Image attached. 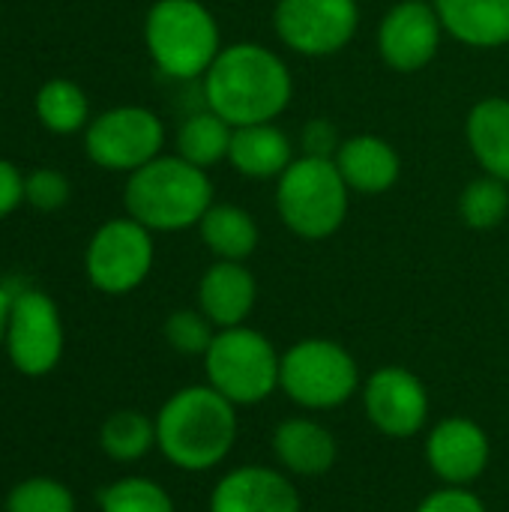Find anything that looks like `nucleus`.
Instances as JSON below:
<instances>
[{"mask_svg":"<svg viewBox=\"0 0 509 512\" xmlns=\"http://www.w3.org/2000/svg\"><path fill=\"white\" fill-rule=\"evenodd\" d=\"M207 108L237 126L270 123L291 102V75L285 63L255 42L222 48L204 75Z\"/></svg>","mask_w":509,"mask_h":512,"instance_id":"nucleus-1","label":"nucleus"},{"mask_svg":"<svg viewBox=\"0 0 509 512\" xmlns=\"http://www.w3.org/2000/svg\"><path fill=\"white\" fill-rule=\"evenodd\" d=\"M237 441V405L219 390L183 387L156 417V447L180 471L216 468Z\"/></svg>","mask_w":509,"mask_h":512,"instance_id":"nucleus-2","label":"nucleus"},{"mask_svg":"<svg viewBox=\"0 0 509 512\" xmlns=\"http://www.w3.org/2000/svg\"><path fill=\"white\" fill-rule=\"evenodd\" d=\"M126 213L150 231H180L210 210L213 186L204 168L183 156H156L126 183Z\"/></svg>","mask_w":509,"mask_h":512,"instance_id":"nucleus-3","label":"nucleus"},{"mask_svg":"<svg viewBox=\"0 0 509 512\" xmlns=\"http://www.w3.org/2000/svg\"><path fill=\"white\" fill-rule=\"evenodd\" d=\"M144 36L156 66L171 78L207 75L222 51L216 18L198 0H156Z\"/></svg>","mask_w":509,"mask_h":512,"instance_id":"nucleus-4","label":"nucleus"},{"mask_svg":"<svg viewBox=\"0 0 509 512\" xmlns=\"http://www.w3.org/2000/svg\"><path fill=\"white\" fill-rule=\"evenodd\" d=\"M282 222L303 240L336 234L348 213V183L333 159L303 156L285 168L276 189Z\"/></svg>","mask_w":509,"mask_h":512,"instance_id":"nucleus-5","label":"nucleus"},{"mask_svg":"<svg viewBox=\"0 0 509 512\" xmlns=\"http://www.w3.org/2000/svg\"><path fill=\"white\" fill-rule=\"evenodd\" d=\"M207 381L231 405H258L279 387L282 357L267 336L249 327H225L204 354Z\"/></svg>","mask_w":509,"mask_h":512,"instance_id":"nucleus-6","label":"nucleus"},{"mask_svg":"<svg viewBox=\"0 0 509 512\" xmlns=\"http://www.w3.org/2000/svg\"><path fill=\"white\" fill-rule=\"evenodd\" d=\"M279 387L303 408L330 411L357 393L360 369L339 342L303 339L282 357Z\"/></svg>","mask_w":509,"mask_h":512,"instance_id":"nucleus-7","label":"nucleus"},{"mask_svg":"<svg viewBox=\"0 0 509 512\" xmlns=\"http://www.w3.org/2000/svg\"><path fill=\"white\" fill-rule=\"evenodd\" d=\"M87 276L105 294L135 291L153 267L150 228L129 219L105 222L87 246Z\"/></svg>","mask_w":509,"mask_h":512,"instance_id":"nucleus-8","label":"nucleus"},{"mask_svg":"<svg viewBox=\"0 0 509 512\" xmlns=\"http://www.w3.org/2000/svg\"><path fill=\"white\" fill-rule=\"evenodd\" d=\"M6 354L12 366L27 378L48 375L63 357V321L54 300L42 291H15Z\"/></svg>","mask_w":509,"mask_h":512,"instance_id":"nucleus-9","label":"nucleus"},{"mask_svg":"<svg viewBox=\"0 0 509 512\" xmlns=\"http://www.w3.org/2000/svg\"><path fill=\"white\" fill-rule=\"evenodd\" d=\"M165 129L147 108H114L96 117L87 129V156L108 171H138L159 156Z\"/></svg>","mask_w":509,"mask_h":512,"instance_id":"nucleus-10","label":"nucleus"},{"mask_svg":"<svg viewBox=\"0 0 509 512\" xmlns=\"http://www.w3.org/2000/svg\"><path fill=\"white\" fill-rule=\"evenodd\" d=\"M279 39L306 57H327L345 48L357 30L360 12L354 0H279Z\"/></svg>","mask_w":509,"mask_h":512,"instance_id":"nucleus-11","label":"nucleus"},{"mask_svg":"<svg viewBox=\"0 0 509 512\" xmlns=\"http://www.w3.org/2000/svg\"><path fill=\"white\" fill-rule=\"evenodd\" d=\"M363 405L372 426L387 438H411L429 420L426 384L402 366H384L372 372L363 390Z\"/></svg>","mask_w":509,"mask_h":512,"instance_id":"nucleus-12","label":"nucleus"},{"mask_svg":"<svg viewBox=\"0 0 509 512\" xmlns=\"http://www.w3.org/2000/svg\"><path fill=\"white\" fill-rule=\"evenodd\" d=\"M441 18L426 0H405L393 6L378 27L381 57L399 72L423 69L441 42Z\"/></svg>","mask_w":509,"mask_h":512,"instance_id":"nucleus-13","label":"nucleus"},{"mask_svg":"<svg viewBox=\"0 0 509 512\" xmlns=\"http://www.w3.org/2000/svg\"><path fill=\"white\" fill-rule=\"evenodd\" d=\"M426 462L447 486H468L489 465V435L468 417H447L426 441Z\"/></svg>","mask_w":509,"mask_h":512,"instance_id":"nucleus-14","label":"nucleus"},{"mask_svg":"<svg viewBox=\"0 0 509 512\" xmlns=\"http://www.w3.org/2000/svg\"><path fill=\"white\" fill-rule=\"evenodd\" d=\"M210 512H300V498L282 471L246 465L216 483Z\"/></svg>","mask_w":509,"mask_h":512,"instance_id":"nucleus-15","label":"nucleus"},{"mask_svg":"<svg viewBox=\"0 0 509 512\" xmlns=\"http://www.w3.org/2000/svg\"><path fill=\"white\" fill-rule=\"evenodd\" d=\"M255 297H258V288H255V279L252 273L240 264V261H219L213 264L201 285H198V303H201V312L219 327H240L252 306H255Z\"/></svg>","mask_w":509,"mask_h":512,"instance_id":"nucleus-16","label":"nucleus"},{"mask_svg":"<svg viewBox=\"0 0 509 512\" xmlns=\"http://www.w3.org/2000/svg\"><path fill=\"white\" fill-rule=\"evenodd\" d=\"M273 453L288 474L324 477L336 465L339 447L330 429H324L315 420L294 417V420L279 423L273 435Z\"/></svg>","mask_w":509,"mask_h":512,"instance_id":"nucleus-17","label":"nucleus"},{"mask_svg":"<svg viewBox=\"0 0 509 512\" xmlns=\"http://www.w3.org/2000/svg\"><path fill=\"white\" fill-rule=\"evenodd\" d=\"M333 162L342 180L348 183V189L363 195L387 192L399 180V168H402L396 150L378 135H354L342 141Z\"/></svg>","mask_w":509,"mask_h":512,"instance_id":"nucleus-18","label":"nucleus"},{"mask_svg":"<svg viewBox=\"0 0 509 512\" xmlns=\"http://www.w3.org/2000/svg\"><path fill=\"white\" fill-rule=\"evenodd\" d=\"M444 30L474 48L509 42V0H435Z\"/></svg>","mask_w":509,"mask_h":512,"instance_id":"nucleus-19","label":"nucleus"},{"mask_svg":"<svg viewBox=\"0 0 509 512\" xmlns=\"http://www.w3.org/2000/svg\"><path fill=\"white\" fill-rule=\"evenodd\" d=\"M231 165L246 174V177H282L285 168L294 162L291 159V141L282 129L273 123H252V126H237L231 135V150H228Z\"/></svg>","mask_w":509,"mask_h":512,"instance_id":"nucleus-20","label":"nucleus"},{"mask_svg":"<svg viewBox=\"0 0 509 512\" xmlns=\"http://www.w3.org/2000/svg\"><path fill=\"white\" fill-rule=\"evenodd\" d=\"M468 144L492 177L509 183V99L492 96L474 105L468 114Z\"/></svg>","mask_w":509,"mask_h":512,"instance_id":"nucleus-21","label":"nucleus"},{"mask_svg":"<svg viewBox=\"0 0 509 512\" xmlns=\"http://www.w3.org/2000/svg\"><path fill=\"white\" fill-rule=\"evenodd\" d=\"M201 240L219 261H243L258 246L255 219L234 204H210L201 216Z\"/></svg>","mask_w":509,"mask_h":512,"instance_id":"nucleus-22","label":"nucleus"},{"mask_svg":"<svg viewBox=\"0 0 509 512\" xmlns=\"http://www.w3.org/2000/svg\"><path fill=\"white\" fill-rule=\"evenodd\" d=\"M231 135H234V126L228 120H222L216 111H201V114H192L180 132H177V150L186 162L198 165V168H210L216 165L219 159L228 156L231 150Z\"/></svg>","mask_w":509,"mask_h":512,"instance_id":"nucleus-23","label":"nucleus"},{"mask_svg":"<svg viewBox=\"0 0 509 512\" xmlns=\"http://www.w3.org/2000/svg\"><path fill=\"white\" fill-rule=\"evenodd\" d=\"M99 447L114 462H138L156 447V420L141 411H117L102 423Z\"/></svg>","mask_w":509,"mask_h":512,"instance_id":"nucleus-24","label":"nucleus"},{"mask_svg":"<svg viewBox=\"0 0 509 512\" xmlns=\"http://www.w3.org/2000/svg\"><path fill=\"white\" fill-rule=\"evenodd\" d=\"M36 114L51 132H75L87 123V96L78 84L54 78L39 90Z\"/></svg>","mask_w":509,"mask_h":512,"instance_id":"nucleus-25","label":"nucleus"},{"mask_svg":"<svg viewBox=\"0 0 509 512\" xmlns=\"http://www.w3.org/2000/svg\"><path fill=\"white\" fill-rule=\"evenodd\" d=\"M99 512H174V501L147 477H123L99 492Z\"/></svg>","mask_w":509,"mask_h":512,"instance_id":"nucleus-26","label":"nucleus"},{"mask_svg":"<svg viewBox=\"0 0 509 512\" xmlns=\"http://www.w3.org/2000/svg\"><path fill=\"white\" fill-rule=\"evenodd\" d=\"M507 207V183L498 180V177H492V174L474 180V183L462 192V201H459L462 219H465L471 228H477V231H489V228L501 225V219L507 216Z\"/></svg>","mask_w":509,"mask_h":512,"instance_id":"nucleus-27","label":"nucleus"},{"mask_svg":"<svg viewBox=\"0 0 509 512\" xmlns=\"http://www.w3.org/2000/svg\"><path fill=\"white\" fill-rule=\"evenodd\" d=\"M6 512H75V498L51 477H30L6 495Z\"/></svg>","mask_w":509,"mask_h":512,"instance_id":"nucleus-28","label":"nucleus"},{"mask_svg":"<svg viewBox=\"0 0 509 512\" xmlns=\"http://www.w3.org/2000/svg\"><path fill=\"white\" fill-rule=\"evenodd\" d=\"M213 321L204 312H192V309H180L165 321V339L177 354L186 357H204L207 348L213 345L216 333H213Z\"/></svg>","mask_w":509,"mask_h":512,"instance_id":"nucleus-29","label":"nucleus"},{"mask_svg":"<svg viewBox=\"0 0 509 512\" xmlns=\"http://www.w3.org/2000/svg\"><path fill=\"white\" fill-rule=\"evenodd\" d=\"M24 201H30L36 210H57L69 201V180L54 168H39L24 180Z\"/></svg>","mask_w":509,"mask_h":512,"instance_id":"nucleus-30","label":"nucleus"},{"mask_svg":"<svg viewBox=\"0 0 509 512\" xmlns=\"http://www.w3.org/2000/svg\"><path fill=\"white\" fill-rule=\"evenodd\" d=\"M300 144H303V153H306V156H315V159H336V153H339V147H342L336 126H333L330 120H324V117L309 120V123L303 126Z\"/></svg>","mask_w":509,"mask_h":512,"instance_id":"nucleus-31","label":"nucleus"},{"mask_svg":"<svg viewBox=\"0 0 509 512\" xmlns=\"http://www.w3.org/2000/svg\"><path fill=\"white\" fill-rule=\"evenodd\" d=\"M417 512H486V504L465 486H447L432 492Z\"/></svg>","mask_w":509,"mask_h":512,"instance_id":"nucleus-32","label":"nucleus"},{"mask_svg":"<svg viewBox=\"0 0 509 512\" xmlns=\"http://www.w3.org/2000/svg\"><path fill=\"white\" fill-rule=\"evenodd\" d=\"M21 201H24V177L15 171V165L0 159V219L9 216Z\"/></svg>","mask_w":509,"mask_h":512,"instance_id":"nucleus-33","label":"nucleus"},{"mask_svg":"<svg viewBox=\"0 0 509 512\" xmlns=\"http://www.w3.org/2000/svg\"><path fill=\"white\" fill-rule=\"evenodd\" d=\"M9 312H12V291L0 285V345H6V330H9Z\"/></svg>","mask_w":509,"mask_h":512,"instance_id":"nucleus-34","label":"nucleus"}]
</instances>
